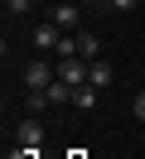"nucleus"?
I'll list each match as a JSON object with an SVG mask.
<instances>
[{"mask_svg": "<svg viewBox=\"0 0 145 159\" xmlns=\"http://www.w3.org/2000/svg\"><path fill=\"white\" fill-rule=\"evenodd\" d=\"M29 43H34V53H39V58H58L63 29H58L53 20H44V24H34V29H29Z\"/></svg>", "mask_w": 145, "mask_h": 159, "instance_id": "f257e3e1", "label": "nucleus"}, {"mask_svg": "<svg viewBox=\"0 0 145 159\" xmlns=\"http://www.w3.org/2000/svg\"><path fill=\"white\" fill-rule=\"evenodd\" d=\"M53 77H58V63H48V58H34V63L24 68V77H19V82H24L29 92H48V87H53Z\"/></svg>", "mask_w": 145, "mask_h": 159, "instance_id": "f03ea898", "label": "nucleus"}, {"mask_svg": "<svg viewBox=\"0 0 145 159\" xmlns=\"http://www.w3.org/2000/svg\"><path fill=\"white\" fill-rule=\"evenodd\" d=\"M48 20H53V24H58L63 34H77V20H82V5H77V0H58L53 10H48Z\"/></svg>", "mask_w": 145, "mask_h": 159, "instance_id": "7ed1b4c3", "label": "nucleus"}, {"mask_svg": "<svg viewBox=\"0 0 145 159\" xmlns=\"http://www.w3.org/2000/svg\"><path fill=\"white\" fill-rule=\"evenodd\" d=\"M15 145H29V149L44 145V125H39V116H24V120L15 125Z\"/></svg>", "mask_w": 145, "mask_h": 159, "instance_id": "20e7f679", "label": "nucleus"}, {"mask_svg": "<svg viewBox=\"0 0 145 159\" xmlns=\"http://www.w3.org/2000/svg\"><path fill=\"white\" fill-rule=\"evenodd\" d=\"M58 77H63L68 87H82L87 82V63L82 58H58Z\"/></svg>", "mask_w": 145, "mask_h": 159, "instance_id": "39448f33", "label": "nucleus"}, {"mask_svg": "<svg viewBox=\"0 0 145 159\" xmlns=\"http://www.w3.org/2000/svg\"><path fill=\"white\" fill-rule=\"evenodd\" d=\"M87 82H92V87H111V82H116V72H111V63H106V58H97V63H87Z\"/></svg>", "mask_w": 145, "mask_h": 159, "instance_id": "423d86ee", "label": "nucleus"}, {"mask_svg": "<svg viewBox=\"0 0 145 159\" xmlns=\"http://www.w3.org/2000/svg\"><path fill=\"white\" fill-rule=\"evenodd\" d=\"M97 97H102V87H92V82H82V87H73V106L77 111H92Z\"/></svg>", "mask_w": 145, "mask_h": 159, "instance_id": "0eeeda50", "label": "nucleus"}, {"mask_svg": "<svg viewBox=\"0 0 145 159\" xmlns=\"http://www.w3.org/2000/svg\"><path fill=\"white\" fill-rule=\"evenodd\" d=\"M77 58H82V63H97V58H102V43H97L92 34H77Z\"/></svg>", "mask_w": 145, "mask_h": 159, "instance_id": "6e6552de", "label": "nucleus"}, {"mask_svg": "<svg viewBox=\"0 0 145 159\" xmlns=\"http://www.w3.org/2000/svg\"><path fill=\"white\" fill-rule=\"evenodd\" d=\"M48 101H53V106H68V101H73V87H68L63 77H53V87H48Z\"/></svg>", "mask_w": 145, "mask_h": 159, "instance_id": "1a4fd4ad", "label": "nucleus"}, {"mask_svg": "<svg viewBox=\"0 0 145 159\" xmlns=\"http://www.w3.org/2000/svg\"><path fill=\"white\" fill-rule=\"evenodd\" d=\"M48 106H53L48 92H29V97H24V111H29V116H39V111H48Z\"/></svg>", "mask_w": 145, "mask_h": 159, "instance_id": "9d476101", "label": "nucleus"}, {"mask_svg": "<svg viewBox=\"0 0 145 159\" xmlns=\"http://www.w3.org/2000/svg\"><path fill=\"white\" fill-rule=\"evenodd\" d=\"M29 5L34 0H5V15H29Z\"/></svg>", "mask_w": 145, "mask_h": 159, "instance_id": "9b49d317", "label": "nucleus"}, {"mask_svg": "<svg viewBox=\"0 0 145 159\" xmlns=\"http://www.w3.org/2000/svg\"><path fill=\"white\" fill-rule=\"evenodd\" d=\"M5 159H39V149H29V145H15V149H10Z\"/></svg>", "mask_w": 145, "mask_h": 159, "instance_id": "f8f14e48", "label": "nucleus"}, {"mask_svg": "<svg viewBox=\"0 0 145 159\" xmlns=\"http://www.w3.org/2000/svg\"><path fill=\"white\" fill-rule=\"evenodd\" d=\"M131 116H135V120H145V87L135 92V106H131Z\"/></svg>", "mask_w": 145, "mask_h": 159, "instance_id": "ddd939ff", "label": "nucleus"}, {"mask_svg": "<svg viewBox=\"0 0 145 159\" xmlns=\"http://www.w3.org/2000/svg\"><path fill=\"white\" fill-rule=\"evenodd\" d=\"M140 0H111V10H135Z\"/></svg>", "mask_w": 145, "mask_h": 159, "instance_id": "4468645a", "label": "nucleus"}, {"mask_svg": "<svg viewBox=\"0 0 145 159\" xmlns=\"http://www.w3.org/2000/svg\"><path fill=\"white\" fill-rule=\"evenodd\" d=\"M87 5H92V10H111V0H87Z\"/></svg>", "mask_w": 145, "mask_h": 159, "instance_id": "2eb2a0df", "label": "nucleus"}]
</instances>
